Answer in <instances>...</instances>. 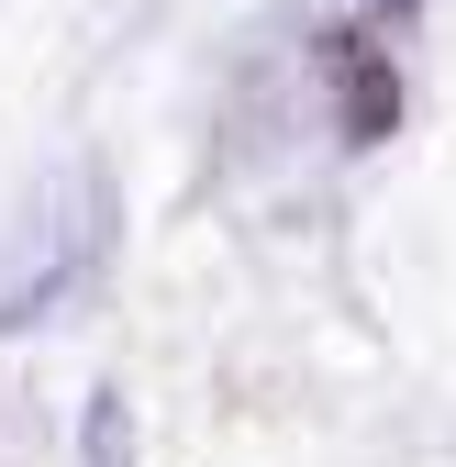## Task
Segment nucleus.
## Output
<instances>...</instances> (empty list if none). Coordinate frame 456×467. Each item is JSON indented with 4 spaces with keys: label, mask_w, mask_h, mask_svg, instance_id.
Segmentation results:
<instances>
[{
    "label": "nucleus",
    "mask_w": 456,
    "mask_h": 467,
    "mask_svg": "<svg viewBox=\"0 0 456 467\" xmlns=\"http://www.w3.org/2000/svg\"><path fill=\"white\" fill-rule=\"evenodd\" d=\"M323 89H334V123H346V145H378L389 123H401V67H389V34L334 23V34H323Z\"/></svg>",
    "instance_id": "obj_1"
},
{
    "label": "nucleus",
    "mask_w": 456,
    "mask_h": 467,
    "mask_svg": "<svg viewBox=\"0 0 456 467\" xmlns=\"http://www.w3.org/2000/svg\"><path fill=\"white\" fill-rule=\"evenodd\" d=\"M412 12H423V0H346V23H368V34L378 23H412Z\"/></svg>",
    "instance_id": "obj_2"
}]
</instances>
